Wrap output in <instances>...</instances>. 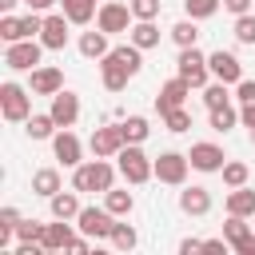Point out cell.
Returning <instances> with one entry per match:
<instances>
[{
	"instance_id": "6da1fadb",
	"label": "cell",
	"mask_w": 255,
	"mask_h": 255,
	"mask_svg": "<svg viewBox=\"0 0 255 255\" xmlns=\"http://www.w3.org/2000/svg\"><path fill=\"white\" fill-rule=\"evenodd\" d=\"M139 68H143V48H135V44L128 40V44L112 48V52L100 60V80H104L108 92H124L128 80L139 76Z\"/></svg>"
},
{
	"instance_id": "7a4b0ae2",
	"label": "cell",
	"mask_w": 255,
	"mask_h": 255,
	"mask_svg": "<svg viewBox=\"0 0 255 255\" xmlns=\"http://www.w3.org/2000/svg\"><path fill=\"white\" fill-rule=\"evenodd\" d=\"M116 171H120V167H112V163L100 159V155H96V159H84L80 167H72V187H76V191H100V195H104V191L116 187Z\"/></svg>"
},
{
	"instance_id": "3957f363",
	"label": "cell",
	"mask_w": 255,
	"mask_h": 255,
	"mask_svg": "<svg viewBox=\"0 0 255 255\" xmlns=\"http://www.w3.org/2000/svg\"><path fill=\"white\" fill-rule=\"evenodd\" d=\"M116 167H120V175H124L128 183H135V187L155 175V159H147V151H143L139 143H124L120 155H116Z\"/></svg>"
},
{
	"instance_id": "277c9868",
	"label": "cell",
	"mask_w": 255,
	"mask_h": 255,
	"mask_svg": "<svg viewBox=\"0 0 255 255\" xmlns=\"http://www.w3.org/2000/svg\"><path fill=\"white\" fill-rule=\"evenodd\" d=\"M0 112L8 124H24L32 116V88H20L16 80H4L0 84Z\"/></svg>"
},
{
	"instance_id": "5b68a950",
	"label": "cell",
	"mask_w": 255,
	"mask_h": 255,
	"mask_svg": "<svg viewBox=\"0 0 255 255\" xmlns=\"http://www.w3.org/2000/svg\"><path fill=\"white\" fill-rule=\"evenodd\" d=\"M131 24H135V16H131V4H124V0H104L96 12V28H104L108 36L131 32Z\"/></svg>"
},
{
	"instance_id": "8992f818",
	"label": "cell",
	"mask_w": 255,
	"mask_h": 255,
	"mask_svg": "<svg viewBox=\"0 0 255 255\" xmlns=\"http://www.w3.org/2000/svg\"><path fill=\"white\" fill-rule=\"evenodd\" d=\"M175 76H183L191 88H207V80H211L207 56H203L199 48H179V60H175Z\"/></svg>"
},
{
	"instance_id": "52a82bcc",
	"label": "cell",
	"mask_w": 255,
	"mask_h": 255,
	"mask_svg": "<svg viewBox=\"0 0 255 255\" xmlns=\"http://www.w3.org/2000/svg\"><path fill=\"white\" fill-rule=\"evenodd\" d=\"M187 167H191V159L183 151H159L155 155V179L167 183V187H183L187 183Z\"/></svg>"
},
{
	"instance_id": "ba28073f",
	"label": "cell",
	"mask_w": 255,
	"mask_h": 255,
	"mask_svg": "<svg viewBox=\"0 0 255 255\" xmlns=\"http://www.w3.org/2000/svg\"><path fill=\"white\" fill-rule=\"evenodd\" d=\"M40 52H44L40 40H16L4 48V64L12 72H32V68H40Z\"/></svg>"
},
{
	"instance_id": "9c48e42d",
	"label": "cell",
	"mask_w": 255,
	"mask_h": 255,
	"mask_svg": "<svg viewBox=\"0 0 255 255\" xmlns=\"http://www.w3.org/2000/svg\"><path fill=\"white\" fill-rule=\"evenodd\" d=\"M76 227H80L84 235H92V239H108L112 227H116V215H112L108 207H80Z\"/></svg>"
},
{
	"instance_id": "30bf717a",
	"label": "cell",
	"mask_w": 255,
	"mask_h": 255,
	"mask_svg": "<svg viewBox=\"0 0 255 255\" xmlns=\"http://www.w3.org/2000/svg\"><path fill=\"white\" fill-rule=\"evenodd\" d=\"M223 235H227V243H231L235 255H255V227H251L243 215H227Z\"/></svg>"
},
{
	"instance_id": "8fae6325",
	"label": "cell",
	"mask_w": 255,
	"mask_h": 255,
	"mask_svg": "<svg viewBox=\"0 0 255 255\" xmlns=\"http://www.w3.org/2000/svg\"><path fill=\"white\" fill-rule=\"evenodd\" d=\"M52 151H56V159H60L64 167H80V163H84V143H80V135H76L72 128H60V131L52 135Z\"/></svg>"
},
{
	"instance_id": "7c38bea8",
	"label": "cell",
	"mask_w": 255,
	"mask_h": 255,
	"mask_svg": "<svg viewBox=\"0 0 255 255\" xmlns=\"http://www.w3.org/2000/svg\"><path fill=\"white\" fill-rule=\"evenodd\" d=\"M124 143H128V139H124L120 124H104V128H96V131H92V155H100V159L120 155V147H124Z\"/></svg>"
},
{
	"instance_id": "4fadbf2b",
	"label": "cell",
	"mask_w": 255,
	"mask_h": 255,
	"mask_svg": "<svg viewBox=\"0 0 255 255\" xmlns=\"http://www.w3.org/2000/svg\"><path fill=\"white\" fill-rule=\"evenodd\" d=\"M207 68H211V76L215 80H223V84H239L243 80V64H239V56L235 52H211L207 56Z\"/></svg>"
},
{
	"instance_id": "5bb4252c",
	"label": "cell",
	"mask_w": 255,
	"mask_h": 255,
	"mask_svg": "<svg viewBox=\"0 0 255 255\" xmlns=\"http://www.w3.org/2000/svg\"><path fill=\"white\" fill-rule=\"evenodd\" d=\"M187 159H191V167H195V171H219V167L227 163L223 147H219V143H211V139H203V143H191Z\"/></svg>"
},
{
	"instance_id": "9a60e30c",
	"label": "cell",
	"mask_w": 255,
	"mask_h": 255,
	"mask_svg": "<svg viewBox=\"0 0 255 255\" xmlns=\"http://www.w3.org/2000/svg\"><path fill=\"white\" fill-rule=\"evenodd\" d=\"M68 16L64 12H52V16H44V28H40V44L48 48V52H60L64 44H68Z\"/></svg>"
},
{
	"instance_id": "2e32d148",
	"label": "cell",
	"mask_w": 255,
	"mask_h": 255,
	"mask_svg": "<svg viewBox=\"0 0 255 255\" xmlns=\"http://www.w3.org/2000/svg\"><path fill=\"white\" fill-rule=\"evenodd\" d=\"M52 120L60 124V128H72L76 120H80V96L76 92H68V88H60L56 96H52Z\"/></svg>"
},
{
	"instance_id": "e0dca14e",
	"label": "cell",
	"mask_w": 255,
	"mask_h": 255,
	"mask_svg": "<svg viewBox=\"0 0 255 255\" xmlns=\"http://www.w3.org/2000/svg\"><path fill=\"white\" fill-rule=\"evenodd\" d=\"M28 88H32V96H56V92L64 88V72L52 68V64H40V68H32Z\"/></svg>"
},
{
	"instance_id": "ac0fdd59",
	"label": "cell",
	"mask_w": 255,
	"mask_h": 255,
	"mask_svg": "<svg viewBox=\"0 0 255 255\" xmlns=\"http://www.w3.org/2000/svg\"><path fill=\"white\" fill-rule=\"evenodd\" d=\"M191 96V84L183 80V76H175V80H167L163 88H159V96H155V108H159V116L163 112H171V108H183V100Z\"/></svg>"
},
{
	"instance_id": "d6986e66",
	"label": "cell",
	"mask_w": 255,
	"mask_h": 255,
	"mask_svg": "<svg viewBox=\"0 0 255 255\" xmlns=\"http://www.w3.org/2000/svg\"><path fill=\"white\" fill-rule=\"evenodd\" d=\"M179 211H183V215H195V219L207 215V211H211V191L199 187V183L183 187V191H179Z\"/></svg>"
},
{
	"instance_id": "ffe728a7",
	"label": "cell",
	"mask_w": 255,
	"mask_h": 255,
	"mask_svg": "<svg viewBox=\"0 0 255 255\" xmlns=\"http://www.w3.org/2000/svg\"><path fill=\"white\" fill-rule=\"evenodd\" d=\"M227 215H243V219H251L255 215V187H231L227 191Z\"/></svg>"
},
{
	"instance_id": "44dd1931",
	"label": "cell",
	"mask_w": 255,
	"mask_h": 255,
	"mask_svg": "<svg viewBox=\"0 0 255 255\" xmlns=\"http://www.w3.org/2000/svg\"><path fill=\"white\" fill-rule=\"evenodd\" d=\"M72 239H76V235H72V223H68V219H56V223L44 227V239H40V243H44L48 251H68Z\"/></svg>"
},
{
	"instance_id": "7402d4cb",
	"label": "cell",
	"mask_w": 255,
	"mask_h": 255,
	"mask_svg": "<svg viewBox=\"0 0 255 255\" xmlns=\"http://www.w3.org/2000/svg\"><path fill=\"white\" fill-rule=\"evenodd\" d=\"M108 52H112V44H108V32H104V28L80 36V56H88V60H104Z\"/></svg>"
},
{
	"instance_id": "603a6c76",
	"label": "cell",
	"mask_w": 255,
	"mask_h": 255,
	"mask_svg": "<svg viewBox=\"0 0 255 255\" xmlns=\"http://www.w3.org/2000/svg\"><path fill=\"white\" fill-rule=\"evenodd\" d=\"M48 207H52V219H76V215H80V195H76V187H72V191H56V195L48 199Z\"/></svg>"
},
{
	"instance_id": "cb8c5ba5",
	"label": "cell",
	"mask_w": 255,
	"mask_h": 255,
	"mask_svg": "<svg viewBox=\"0 0 255 255\" xmlns=\"http://www.w3.org/2000/svg\"><path fill=\"white\" fill-rule=\"evenodd\" d=\"M56 128H60V124L52 120V112H44V116H36V112H32V116L24 120V135H28V139H52V135H56Z\"/></svg>"
},
{
	"instance_id": "d4e9b609",
	"label": "cell",
	"mask_w": 255,
	"mask_h": 255,
	"mask_svg": "<svg viewBox=\"0 0 255 255\" xmlns=\"http://www.w3.org/2000/svg\"><path fill=\"white\" fill-rule=\"evenodd\" d=\"M128 40H131L135 48H143V52L155 48V44H159V28H155V20H135L131 32H128Z\"/></svg>"
},
{
	"instance_id": "484cf974",
	"label": "cell",
	"mask_w": 255,
	"mask_h": 255,
	"mask_svg": "<svg viewBox=\"0 0 255 255\" xmlns=\"http://www.w3.org/2000/svg\"><path fill=\"white\" fill-rule=\"evenodd\" d=\"M32 191H36V195H44V199H52L56 191H64L60 171H56V167H40V171L32 175Z\"/></svg>"
},
{
	"instance_id": "4316f807",
	"label": "cell",
	"mask_w": 255,
	"mask_h": 255,
	"mask_svg": "<svg viewBox=\"0 0 255 255\" xmlns=\"http://www.w3.org/2000/svg\"><path fill=\"white\" fill-rule=\"evenodd\" d=\"M104 207H108L116 219H128V215L135 211V199H131V191H120V187H112V191H104Z\"/></svg>"
},
{
	"instance_id": "83f0119b",
	"label": "cell",
	"mask_w": 255,
	"mask_h": 255,
	"mask_svg": "<svg viewBox=\"0 0 255 255\" xmlns=\"http://www.w3.org/2000/svg\"><path fill=\"white\" fill-rule=\"evenodd\" d=\"M60 12H64L72 24H88V20L100 12V4H96V0H60Z\"/></svg>"
},
{
	"instance_id": "f1b7e54d",
	"label": "cell",
	"mask_w": 255,
	"mask_h": 255,
	"mask_svg": "<svg viewBox=\"0 0 255 255\" xmlns=\"http://www.w3.org/2000/svg\"><path fill=\"white\" fill-rule=\"evenodd\" d=\"M120 131H124L128 143H143V139L151 135V124H147V116H128V120L120 124Z\"/></svg>"
},
{
	"instance_id": "f546056e",
	"label": "cell",
	"mask_w": 255,
	"mask_h": 255,
	"mask_svg": "<svg viewBox=\"0 0 255 255\" xmlns=\"http://www.w3.org/2000/svg\"><path fill=\"white\" fill-rule=\"evenodd\" d=\"M219 175H223V183H227V187H243V183L251 179V167H247L243 159H227V163L219 167Z\"/></svg>"
},
{
	"instance_id": "4dcf8cb0",
	"label": "cell",
	"mask_w": 255,
	"mask_h": 255,
	"mask_svg": "<svg viewBox=\"0 0 255 255\" xmlns=\"http://www.w3.org/2000/svg\"><path fill=\"white\" fill-rule=\"evenodd\" d=\"M108 243H112L116 251H131V247L139 243V235H135V227H131V223H120V219H116V227H112Z\"/></svg>"
},
{
	"instance_id": "1f68e13d",
	"label": "cell",
	"mask_w": 255,
	"mask_h": 255,
	"mask_svg": "<svg viewBox=\"0 0 255 255\" xmlns=\"http://www.w3.org/2000/svg\"><path fill=\"white\" fill-rule=\"evenodd\" d=\"M171 40L179 44V48H195V40H199V28H195V20L187 16V20H179L175 28H171Z\"/></svg>"
},
{
	"instance_id": "d6a6232c",
	"label": "cell",
	"mask_w": 255,
	"mask_h": 255,
	"mask_svg": "<svg viewBox=\"0 0 255 255\" xmlns=\"http://www.w3.org/2000/svg\"><path fill=\"white\" fill-rule=\"evenodd\" d=\"M223 8V0H183V12L191 16V20H207V16H215Z\"/></svg>"
},
{
	"instance_id": "836d02e7",
	"label": "cell",
	"mask_w": 255,
	"mask_h": 255,
	"mask_svg": "<svg viewBox=\"0 0 255 255\" xmlns=\"http://www.w3.org/2000/svg\"><path fill=\"white\" fill-rule=\"evenodd\" d=\"M0 40H4V44L24 40V24H20V16H12V12H4V16H0Z\"/></svg>"
},
{
	"instance_id": "e575fe53",
	"label": "cell",
	"mask_w": 255,
	"mask_h": 255,
	"mask_svg": "<svg viewBox=\"0 0 255 255\" xmlns=\"http://www.w3.org/2000/svg\"><path fill=\"white\" fill-rule=\"evenodd\" d=\"M227 88H231V84H223V80H215V84H207V88H203V104H207V112H211V108H223V104H231Z\"/></svg>"
},
{
	"instance_id": "d590c367",
	"label": "cell",
	"mask_w": 255,
	"mask_h": 255,
	"mask_svg": "<svg viewBox=\"0 0 255 255\" xmlns=\"http://www.w3.org/2000/svg\"><path fill=\"white\" fill-rule=\"evenodd\" d=\"M239 124V112L231 108V104H223V108H211V128L215 131H231Z\"/></svg>"
},
{
	"instance_id": "8d00e7d4",
	"label": "cell",
	"mask_w": 255,
	"mask_h": 255,
	"mask_svg": "<svg viewBox=\"0 0 255 255\" xmlns=\"http://www.w3.org/2000/svg\"><path fill=\"white\" fill-rule=\"evenodd\" d=\"M163 128L175 131V135L187 131V128H191V112H187V108H171V112H163Z\"/></svg>"
},
{
	"instance_id": "74e56055",
	"label": "cell",
	"mask_w": 255,
	"mask_h": 255,
	"mask_svg": "<svg viewBox=\"0 0 255 255\" xmlns=\"http://www.w3.org/2000/svg\"><path fill=\"white\" fill-rule=\"evenodd\" d=\"M44 227H48V223H40V219H20L16 239H20V243H40V239H44Z\"/></svg>"
},
{
	"instance_id": "f35d334b",
	"label": "cell",
	"mask_w": 255,
	"mask_h": 255,
	"mask_svg": "<svg viewBox=\"0 0 255 255\" xmlns=\"http://www.w3.org/2000/svg\"><path fill=\"white\" fill-rule=\"evenodd\" d=\"M235 40L239 44H255V12H243V16H235Z\"/></svg>"
},
{
	"instance_id": "ab89813d",
	"label": "cell",
	"mask_w": 255,
	"mask_h": 255,
	"mask_svg": "<svg viewBox=\"0 0 255 255\" xmlns=\"http://www.w3.org/2000/svg\"><path fill=\"white\" fill-rule=\"evenodd\" d=\"M128 4H131V16L135 20H155L159 8H163V0H128Z\"/></svg>"
},
{
	"instance_id": "60d3db41",
	"label": "cell",
	"mask_w": 255,
	"mask_h": 255,
	"mask_svg": "<svg viewBox=\"0 0 255 255\" xmlns=\"http://www.w3.org/2000/svg\"><path fill=\"white\" fill-rule=\"evenodd\" d=\"M235 100H239V104H251V100H255V80H239V84H235Z\"/></svg>"
},
{
	"instance_id": "b9f144b4",
	"label": "cell",
	"mask_w": 255,
	"mask_h": 255,
	"mask_svg": "<svg viewBox=\"0 0 255 255\" xmlns=\"http://www.w3.org/2000/svg\"><path fill=\"white\" fill-rule=\"evenodd\" d=\"M223 8L231 16H243V12H255V0H223Z\"/></svg>"
},
{
	"instance_id": "7bdbcfd3",
	"label": "cell",
	"mask_w": 255,
	"mask_h": 255,
	"mask_svg": "<svg viewBox=\"0 0 255 255\" xmlns=\"http://www.w3.org/2000/svg\"><path fill=\"white\" fill-rule=\"evenodd\" d=\"M239 124H243V128H247V131H251V128H255V100H251V104H243V108H239Z\"/></svg>"
},
{
	"instance_id": "ee69618b",
	"label": "cell",
	"mask_w": 255,
	"mask_h": 255,
	"mask_svg": "<svg viewBox=\"0 0 255 255\" xmlns=\"http://www.w3.org/2000/svg\"><path fill=\"white\" fill-rule=\"evenodd\" d=\"M88 239H92V235H84V239L76 235V239L68 243V251H72V255H88V251H92V243H88Z\"/></svg>"
},
{
	"instance_id": "f6af8a7d",
	"label": "cell",
	"mask_w": 255,
	"mask_h": 255,
	"mask_svg": "<svg viewBox=\"0 0 255 255\" xmlns=\"http://www.w3.org/2000/svg\"><path fill=\"white\" fill-rule=\"evenodd\" d=\"M191 251H203V239H195V235L179 239V255H191Z\"/></svg>"
},
{
	"instance_id": "bcb514c9",
	"label": "cell",
	"mask_w": 255,
	"mask_h": 255,
	"mask_svg": "<svg viewBox=\"0 0 255 255\" xmlns=\"http://www.w3.org/2000/svg\"><path fill=\"white\" fill-rule=\"evenodd\" d=\"M231 243H227V235L223 239H203V251H227Z\"/></svg>"
},
{
	"instance_id": "7dc6e473",
	"label": "cell",
	"mask_w": 255,
	"mask_h": 255,
	"mask_svg": "<svg viewBox=\"0 0 255 255\" xmlns=\"http://www.w3.org/2000/svg\"><path fill=\"white\" fill-rule=\"evenodd\" d=\"M24 4H28V12H48L56 0H24Z\"/></svg>"
},
{
	"instance_id": "c3c4849f",
	"label": "cell",
	"mask_w": 255,
	"mask_h": 255,
	"mask_svg": "<svg viewBox=\"0 0 255 255\" xmlns=\"http://www.w3.org/2000/svg\"><path fill=\"white\" fill-rule=\"evenodd\" d=\"M16 4H20V0H0V12H12Z\"/></svg>"
},
{
	"instance_id": "681fc988",
	"label": "cell",
	"mask_w": 255,
	"mask_h": 255,
	"mask_svg": "<svg viewBox=\"0 0 255 255\" xmlns=\"http://www.w3.org/2000/svg\"><path fill=\"white\" fill-rule=\"evenodd\" d=\"M251 143H255V128H251Z\"/></svg>"
}]
</instances>
